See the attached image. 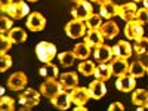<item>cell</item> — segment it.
<instances>
[{"instance_id":"74e56055","label":"cell","mask_w":148,"mask_h":111,"mask_svg":"<svg viewBox=\"0 0 148 111\" xmlns=\"http://www.w3.org/2000/svg\"><path fill=\"white\" fill-rule=\"evenodd\" d=\"M14 3V0H0V9H2V12H6V9Z\"/></svg>"},{"instance_id":"1f68e13d","label":"cell","mask_w":148,"mask_h":111,"mask_svg":"<svg viewBox=\"0 0 148 111\" xmlns=\"http://www.w3.org/2000/svg\"><path fill=\"white\" fill-rule=\"evenodd\" d=\"M16 107H15V101L9 96H2L0 98V110L2 111H14Z\"/></svg>"},{"instance_id":"f546056e","label":"cell","mask_w":148,"mask_h":111,"mask_svg":"<svg viewBox=\"0 0 148 111\" xmlns=\"http://www.w3.org/2000/svg\"><path fill=\"white\" fill-rule=\"evenodd\" d=\"M86 24V27H88L89 30H98V28H101L102 25V16L99 14H92L88 19L84 21Z\"/></svg>"},{"instance_id":"5bb4252c","label":"cell","mask_w":148,"mask_h":111,"mask_svg":"<svg viewBox=\"0 0 148 111\" xmlns=\"http://www.w3.org/2000/svg\"><path fill=\"white\" fill-rule=\"evenodd\" d=\"M113 52H114V56H117V58H125V59H127V58L132 56L133 47L130 46L129 42L120 40V42H117V43L113 46Z\"/></svg>"},{"instance_id":"9a60e30c","label":"cell","mask_w":148,"mask_h":111,"mask_svg":"<svg viewBox=\"0 0 148 111\" xmlns=\"http://www.w3.org/2000/svg\"><path fill=\"white\" fill-rule=\"evenodd\" d=\"M88 90H89V95H90L92 99H101V98H104L105 93H107L105 83H104L102 80H98V79H95V80L89 84Z\"/></svg>"},{"instance_id":"484cf974","label":"cell","mask_w":148,"mask_h":111,"mask_svg":"<svg viewBox=\"0 0 148 111\" xmlns=\"http://www.w3.org/2000/svg\"><path fill=\"white\" fill-rule=\"evenodd\" d=\"M73 52H74V55H76L77 59H88L89 55H90V47L84 42L83 43H77L76 46L73 47Z\"/></svg>"},{"instance_id":"5b68a950","label":"cell","mask_w":148,"mask_h":111,"mask_svg":"<svg viewBox=\"0 0 148 111\" xmlns=\"http://www.w3.org/2000/svg\"><path fill=\"white\" fill-rule=\"evenodd\" d=\"M93 14V8L89 2H86V0H82L79 2L76 6L71 9V15L74 19H80V21H86L90 15Z\"/></svg>"},{"instance_id":"8992f818","label":"cell","mask_w":148,"mask_h":111,"mask_svg":"<svg viewBox=\"0 0 148 111\" xmlns=\"http://www.w3.org/2000/svg\"><path fill=\"white\" fill-rule=\"evenodd\" d=\"M61 90H62V84H61V82H56L55 79H49L40 86V93L45 98H49V99L53 98L56 93H59Z\"/></svg>"},{"instance_id":"f6af8a7d","label":"cell","mask_w":148,"mask_h":111,"mask_svg":"<svg viewBox=\"0 0 148 111\" xmlns=\"http://www.w3.org/2000/svg\"><path fill=\"white\" fill-rule=\"evenodd\" d=\"M30 2H37V0H30Z\"/></svg>"},{"instance_id":"7bdbcfd3","label":"cell","mask_w":148,"mask_h":111,"mask_svg":"<svg viewBox=\"0 0 148 111\" xmlns=\"http://www.w3.org/2000/svg\"><path fill=\"white\" fill-rule=\"evenodd\" d=\"M138 2H142V0H133V3H138Z\"/></svg>"},{"instance_id":"ffe728a7","label":"cell","mask_w":148,"mask_h":111,"mask_svg":"<svg viewBox=\"0 0 148 111\" xmlns=\"http://www.w3.org/2000/svg\"><path fill=\"white\" fill-rule=\"evenodd\" d=\"M99 12H101V16L105 18V19H111V18H114L119 15V6L116 3H113L111 0H108V2L102 3L101 8H99Z\"/></svg>"},{"instance_id":"4dcf8cb0","label":"cell","mask_w":148,"mask_h":111,"mask_svg":"<svg viewBox=\"0 0 148 111\" xmlns=\"http://www.w3.org/2000/svg\"><path fill=\"white\" fill-rule=\"evenodd\" d=\"M95 64L92 62V61H82V62L79 64V71L83 74V76L86 77H89V76H93V73H95Z\"/></svg>"},{"instance_id":"9c48e42d","label":"cell","mask_w":148,"mask_h":111,"mask_svg":"<svg viewBox=\"0 0 148 111\" xmlns=\"http://www.w3.org/2000/svg\"><path fill=\"white\" fill-rule=\"evenodd\" d=\"M125 36L127 37L129 40H138L144 36V27L142 24H139L138 21H127L126 27H125Z\"/></svg>"},{"instance_id":"e575fe53","label":"cell","mask_w":148,"mask_h":111,"mask_svg":"<svg viewBox=\"0 0 148 111\" xmlns=\"http://www.w3.org/2000/svg\"><path fill=\"white\" fill-rule=\"evenodd\" d=\"M10 67H12V58L8 53H2L0 55V73H5Z\"/></svg>"},{"instance_id":"603a6c76","label":"cell","mask_w":148,"mask_h":111,"mask_svg":"<svg viewBox=\"0 0 148 111\" xmlns=\"http://www.w3.org/2000/svg\"><path fill=\"white\" fill-rule=\"evenodd\" d=\"M127 74H130L132 77L135 79H139V77H144L147 74V67L142 64V61H133L132 64H129V71Z\"/></svg>"},{"instance_id":"e0dca14e","label":"cell","mask_w":148,"mask_h":111,"mask_svg":"<svg viewBox=\"0 0 148 111\" xmlns=\"http://www.w3.org/2000/svg\"><path fill=\"white\" fill-rule=\"evenodd\" d=\"M136 3H125V5H120L119 6V16L123 19V21H132L135 19V15H136Z\"/></svg>"},{"instance_id":"4316f807","label":"cell","mask_w":148,"mask_h":111,"mask_svg":"<svg viewBox=\"0 0 148 111\" xmlns=\"http://www.w3.org/2000/svg\"><path fill=\"white\" fill-rule=\"evenodd\" d=\"M132 47H133V52L136 53V55H139V56L148 55V39L141 37V39L135 40V45Z\"/></svg>"},{"instance_id":"f35d334b","label":"cell","mask_w":148,"mask_h":111,"mask_svg":"<svg viewBox=\"0 0 148 111\" xmlns=\"http://www.w3.org/2000/svg\"><path fill=\"white\" fill-rule=\"evenodd\" d=\"M74 111H88V108H86L84 105H76V108H74Z\"/></svg>"},{"instance_id":"d6a6232c","label":"cell","mask_w":148,"mask_h":111,"mask_svg":"<svg viewBox=\"0 0 148 111\" xmlns=\"http://www.w3.org/2000/svg\"><path fill=\"white\" fill-rule=\"evenodd\" d=\"M12 43H14V42L9 39V36H5V34L0 36V55H2V53H8V51L12 47Z\"/></svg>"},{"instance_id":"7402d4cb","label":"cell","mask_w":148,"mask_h":111,"mask_svg":"<svg viewBox=\"0 0 148 111\" xmlns=\"http://www.w3.org/2000/svg\"><path fill=\"white\" fill-rule=\"evenodd\" d=\"M101 33L102 36L105 37V39H114V37L119 34V25L114 22V21H107L105 24H102L101 25Z\"/></svg>"},{"instance_id":"d4e9b609","label":"cell","mask_w":148,"mask_h":111,"mask_svg":"<svg viewBox=\"0 0 148 111\" xmlns=\"http://www.w3.org/2000/svg\"><path fill=\"white\" fill-rule=\"evenodd\" d=\"M132 102H133V105H136V107L148 104V90H145V89H133Z\"/></svg>"},{"instance_id":"bcb514c9","label":"cell","mask_w":148,"mask_h":111,"mask_svg":"<svg viewBox=\"0 0 148 111\" xmlns=\"http://www.w3.org/2000/svg\"><path fill=\"white\" fill-rule=\"evenodd\" d=\"M147 73H148V67H147Z\"/></svg>"},{"instance_id":"f1b7e54d","label":"cell","mask_w":148,"mask_h":111,"mask_svg":"<svg viewBox=\"0 0 148 111\" xmlns=\"http://www.w3.org/2000/svg\"><path fill=\"white\" fill-rule=\"evenodd\" d=\"M58 59H59V64L62 67H71L74 64V59H77V58L73 51H65V52L58 53Z\"/></svg>"},{"instance_id":"52a82bcc","label":"cell","mask_w":148,"mask_h":111,"mask_svg":"<svg viewBox=\"0 0 148 111\" xmlns=\"http://www.w3.org/2000/svg\"><path fill=\"white\" fill-rule=\"evenodd\" d=\"M28 80H27V76H25V73H22V71H16L14 73L12 76L8 79V89L10 90H22L24 88L27 86Z\"/></svg>"},{"instance_id":"4fadbf2b","label":"cell","mask_w":148,"mask_h":111,"mask_svg":"<svg viewBox=\"0 0 148 111\" xmlns=\"http://www.w3.org/2000/svg\"><path fill=\"white\" fill-rule=\"evenodd\" d=\"M70 96H71V102L74 105H84L86 102L89 101V98H90L89 90L86 88H79V86L74 88V89H71Z\"/></svg>"},{"instance_id":"b9f144b4","label":"cell","mask_w":148,"mask_h":111,"mask_svg":"<svg viewBox=\"0 0 148 111\" xmlns=\"http://www.w3.org/2000/svg\"><path fill=\"white\" fill-rule=\"evenodd\" d=\"M142 2H144V6L148 9V0H142Z\"/></svg>"},{"instance_id":"3957f363","label":"cell","mask_w":148,"mask_h":111,"mask_svg":"<svg viewBox=\"0 0 148 111\" xmlns=\"http://www.w3.org/2000/svg\"><path fill=\"white\" fill-rule=\"evenodd\" d=\"M86 24L84 21H80V19H71L70 22L65 24V33L70 39H79V37H84L86 34Z\"/></svg>"},{"instance_id":"277c9868","label":"cell","mask_w":148,"mask_h":111,"mask_svg":"<svg viewBox=\"0 0 148 111\" xmlns=\"http://www.w3.org/2000/svg\"><path fill=\"white\" fill-rule=\"evenodd\" d=\"M6 15L14 18V19H22L24 16H28L30 15V8L25 2H14L8 9H6Z\"/></svg>"},{"instance_id":"cb8c5ba5","label":"cell","mask_w":148,"mask_h":111,"mask_svg":"<svg viewBox=\"0 0 148 111\" xmlns=\"http://www.w3.org/2000/svg\"><path fill=\"white\" fill-rule=\"evenodd\" d=\"M39 74H40L42 77H45L46 80H49V79H56L59 73H58V67H56L55 64L46 62V64H43L42 68L39 70Z\"/></svg>"},{"instance_id":"2e32d148","label":"cell","mask_w":148,"mask_h":111,"mask_svg":"<svg viewBox=\"0 0 148 111\" xmlns=\"http://www.w3.org/2000/svg\"><path fill=\"white\" fill-rule=\"evenodd\" d=\"M104 39H105V37L102 36L99 28H98V30H89L88 33L84 34V43L88 45L89 47H96V46L102 45Z\"/></svg>"},{"instance_id":"30bf717a","label":"cell","mask_w":148,"mask_h":111,"mask_svg":"<svg viewBox=\"0 0 148 111\" xmlns=\"http://www.w3.org/2000/svg\"><path fill=\"white\" fill-rule=\"evenodd\" d=\"M136 86V79L132 77L130 74H123V76H119L116 80V88L120 92H132Z\"/></svg>"},{"instance_id":"8fae6325","label":"cell","mask_w":148,"mask_h":111,"mask_svg":"<svg viewBox=\"0 0 148 111\" xmlns=\"http://www.w3.org/2000/svg\"><path fill=\"white\" fill-rule=\"evenodd\" d=\"M114 56V52H113V47L111 46H107V45H99L95 47L93 51V58L98 61V62H110Z\"/></svg>"},{"instance_id":"6da1fadb","label":"cell","mask_w":148,"mask_h":111,"mask_svg":"<svg viewBox=\"0 0 148 111\" xmlns=\"http://www.w3.org/2000/svg\"><path fill=\"white\" fill-rule=\"evenodd\" d=\"M40 92H37L34 89H25L24 92H21L19 98H18V105L19 110H31L33 107H36L40 101Z\"/></svg>"},{"instance_id":"60d3db41","label":"cell","mask_w":148,"mask_h":111,"mask_svg":"<svg viewBox=\"0 0 148 111\" xmlns=\"http://www.w3.org/2000/svg\"><path fill=\"white\" fill-rule=\"evenodd\" d=\"M90 2H93V3H98V5H102V3H105V2H108V0H90Z\"/></svg>"},{"instance_id":"ba28073f","label":"cell","mask_w":148,"mask_h":111,"mask_svg":"<svg viewBox=\"0 0 148 111\" xmlns=\"http://www.w3.org/2000/svg\"><path fill=\"white\" fill-rule=\"evenodd\" d=\"M46 27V18L40 12H31L27 18V28L30 31H42Z\"/></svg>"},{"instance_id":"7a4b0ae2","label":"cell","mask_w":148,"mask_h":111,"mask_svg":"<svg viewBox=\"0 0 148 111\" xmlns=\"http://www.w3.org/2000/svg\"><path fill=\"white\" fill-rule=\"evenodd\" d=\"M36 55L40 62H52V59L56 56V46L49 42H40L36 46Z\"/></svg>"},{"instance_id":"d6986e66","label":"cell","mask_w":148,"mask_h":111,"mask_svg":"<svg viewBox=\"0 0 148 111\" xmlns=\"http://www.w3.org/2000/svg\"><path fill=\"white\" fill-rule=\"evenodd\" d=\"M59 82L61 84H62V89L65 90H71L74 88H77V84H79V77H77V74L76 73H64V74H61L59 76Z\"/></svg>"},{"instance_id":"ee69618b","label":"cell","mask_w":148,"mask_h":111,"mask_svg":"<svg viewBox=\"0 0 148 111\" xmlns=\"http://www.w3.org/2000/svg\"><path fill=\"white\" fill-rule=\"evenodd\" d=\"M74 2H76V3H79V2H82V0H74Z\"/></svg>"},{"instance_id":"83f0119b","label":"cell","mask_w":148,"mask_h":111,"mask_svg":"<svg viewBox=\"0 0 148 111\" xmlns=\"http://www.w3.org/2000/svg\"><path fill=\"white\" fill-rule=\"evenodd\" d=\"M9 39L14 42V43H16V45H19V43H24L27 40V33L24 31L22 28H12L10 31H9Z\"/></svg>"},{"instance_id":"836d02e7","label":"cell","mask_w":148,"mask_h":111,"mask_svg":"<svg viewBox=\"0 0 148 111\" xmlns=\"http://www.w3.org/2000/svg\"><path fill=\"white\" fill-rule=\"evenodd\" d=\"M135 21H138L139 24H148V9L144 6V8H139L136 10V15H135Z\"/></svg>"},{"instance_id":"44dd1931","label":"cell","mask_w":148,"mask_h":111,"mask_svg":"<svg viewBox=\"0 0 148 111\" xmlns=\"http://www.w3.org/2000/svg\"><path fill=\"white\" fill-rule=\"evenodd\" d=\"M93 76L98 79V80H108L111 76H113V70H111V65L108 62H99V65H98L95 68V73H93Z\"/></svg>"},{"instance_id":"ac0fdd59","label":"cell","mask_w":148,"mask_h":111,"mask_svg":"<svg viewBox=\"0 0 148 111\" xmlns=\"http://www.w3.org/2000/svg\"><path fill=\"white\" fill-rule=\"evenodd\" d=\"M111 70H113V74L114 76H123V74H127L129 71V64H127V59L125 58H114V59H111Z\"/></svg>"},{"instance_id":"d590c367","label":"cell","mask_w":148,"mask_h":111,"mask_svg":"<svg viewBox=\"0 0 148 111\" xmlns=\"http://www.w3.org/2000/svg\"><path fill=\"white\" fill-rule=\"evenodd\" d=\"M10 30H12V19H10V16L2 15V18H0V31H2V34H5L6 31H10Z\"/></svg>"},{"instance_id":"7c38bea8","label":"cell","mask_w":148,"mask_h":111,"mask_svg":"<svg viewBox=\"0 0 148 111\" xmlns=\"http://www.w3.org/2000/svg\"><path fill=\"white\" fill-rule=\"evenodd\" d=\"M51 102H52V105L56 110H68L70 105H71V96H70V93L65 89H62L53 98H51Z\"/></svg>"},{"instance_id":"ab89813d","label":"cell","mask_w":148,"mask_h":111,"mask_svg":"<svg viewBox=\"0 0 148 111\" xmlns=\"http://www.w3.org/2000/svg\"><path fill=\"white\" fill-rule=\"evenodd\" d=\"M136 110H138V111H144V110H148V104H145V105H138V107H136Z\"/></svg>"},{"instance_id":"8d00e7d4","label":"cell","mask_w":148,"mask_h":111,"mask_svg":"<svg viewBox=\"0 0 148 111\" xmlns=\"http://www.w3.org/2000/svg\"><path fill=\"white\" fill-rule=\"evenodd\" d=\"M108 111H125V107L121 102H113L108 107Z\"/></svg>"}]
</instances>
